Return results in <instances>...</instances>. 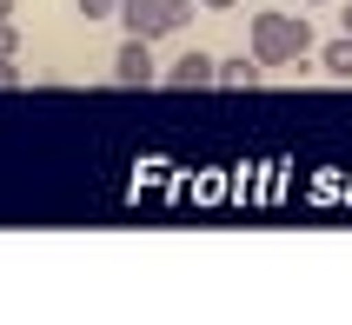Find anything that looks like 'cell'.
<instances>
[{
  "instance_id": "1",
  "label": "cell",
  "mask_w": 352,
  "mask_h": 325,
  "mask_svg": "<svg viewBox=\"0 0 352 325\" xmlns=\"http://www.w3.org/2000/svg\"><path fill=\"white\" fill-rule=\"evenodd\" d=\"M319 40L313 27H306V14H279V7H266V14H253V60L259 67H293V60H306Z\"/></svg>"
},
{
  "instance_id": "2",
  "label": "cell",
  "mask_w": 352,
  "mask_h": 325,
  "mask_svg": "<svg viewBox=\"0 0 352 325\" xmlns=\"http://www.w3.org/2000/svg\"><path fill=\"white\" fill-rule=\"evenodd\" d=\"M113 80H120V87H153V40H133V34H126V40H120V54H113Z\"/></svg>"
},
{
  "instance_id": "3",
  "label": "cell",
  "mask_w": 352,
  "mask_h": 325,
  "mask_svg": "<svg viewBox=\"0 0 352 325\" xmlns=\"http://www.w3.org/2000/svg\"><path fill=\"white\" fill-rule=\"evenodd\" d=\"M160 80H166L173 93H199V87H213V80H219V60L193 47V54H179V60H173V67H166Z\"/></svg>"
},
{
  "instance_id": "4",
  "label": "cell",
  "mask_w": 352,
  "mask_h": 325,
  "mask_svg": "<svg viewBox=\"0 0 352 325\" xmlns=\"http://www.w3.org/2000/svg\"><path fill=\"white\" fill-rule=\"evenodd\" d=\"M120 27H126V34L133 40H160L166 34V14H160V0H120Z\"/></svg>"
},
{
  "instance_id": "5",
  "label": "cell",
  "mask_w": 352,
  "mask_h": 325,
  "mask_svg": "<svg viewBox=\"0 0 352 325\" xmlns=\"http://www.w3.org/2000/svg\"><path fill=\"white\" fill-rule=\"evenodd\" d=\"M259 80H266V67H259L253 54H233V60H219V80H213V87H233V93H253Z\"/></svg>"
},
{
  "instance_id": "6",
  "label": "cell",
  "mask_w": 352,
  "mask_h": 325,
  "mask_svg": "<svg viewBox=\"0 0 352 325\" xmlns=\"http://www.w3.org/2000/svg\"><path fill=\"white\" fill-rule=\"evenodd\" d=\"M319 67H326L333 80H352V34L326 40V47H319Z\"/></svg>"
},
{
  "instance_id": "7",
  "label": "cell",
  "mask_w": 352,
  "mask_h": 325,
  "mask_svg": "<svg viewBox=\"0 0 352 325\" xmlns=\"http://www.w3.org/2000/svg\"><path fill=\"white\" fill-rule=\"evenodd\" d=\"M193 7H199V0H160V14H166V34H173V27H186V20H193Z\"/></svg>"
},
{
  "instance_id": "8",
  "label": "cell",
  "mask_w": 352,
  "mask_h": 325,
  "mask_svg": "<svg viewBox=\"0 0 352 325\" xmlns=\"http://www.w3.org/2000/svg\"><path fill=\"white\" fill-rule=\"evenodd\" d=\"M20 87V67H14V54H0V93H14Z\"/></svg>"
},
{
  "instance_id": "9",
  "label": "cell",
  "mask_w": 352,
  "mask_h": 325,
  "mask_svg": "<svg viewBox=\"0 0 352 325\" xmlns=\"http://www.w3.org/2000/svg\"><path fill=\"white\" fill-rule=\"evenodd\" d=\"M80 14H87V20H107V14H120V0H80Z\"/></svg>"
},
{
  "instance_id": "10",
  "label": "cell",
  "mask_w": 352,
  "mask_h": 325,
  "mask_svg": "<svg viewBox=\"0 0 352 325\" xmlns=\"http://www.w3.org/2000/svg\"><path fill=\"white\" fill-rule=\"evenodd\" d=\"M0 54H20V34H14V20H0Z\"/></svg>"
},
{
  "instance_id": "11",
  "label": "cell",
  "mask_w": 352,
  "mask_h": 325,
  "mask_svg": "<svg viewBox=\"0 0 352 325\" xmlns=\"http://www.w3.org/2000/svg\"><path fill=\"white\" fill-rule=\"evenodd\" d=\"M199 7H213V14H226V7H239V0H199Z\"/></svg>"
},
{
  "instance_id": "12",
  "label": "cell",
  "mask_w": 352,
  "mask_h": 325,
  "mask_svg": "<svg viewBox=\"0 0 352 325\" xmlns=\"http://www.w3.org/2000/svg\"><path fill=\"white\" fill-rule=\"evenodd\" d=\"M0 20H14V0H0Z\"/></svg>"
},
{
  "instance_id": "13",
  "label": "cell",
  "mask_w": 352,
  "mask_h": 325,
  "mask_svg": "<svg viewBox=\"0 0 352 325\" xmlns=\"http://www.w3.org/2000/svg\"><path fill=\"white\" fill-rule=\"evenodd\" d=\"M339 27H346V34H352V7H346V14H339Z\"/></svg>"
},
{
  "instance_id": "14",
  "label": "cell",
  "mask_w": 352,
  "mask_h": 325,
  "mask_svg": "<svg viewBox=\"0 0 352 325\" xmlns=\"http://www.w3.org/2000/svg\"><path fill=\"white\" fill-rule=\"evenodd\" d=\"M306 7H326V0H306Z\"/></svg>"
}]
</instances>
